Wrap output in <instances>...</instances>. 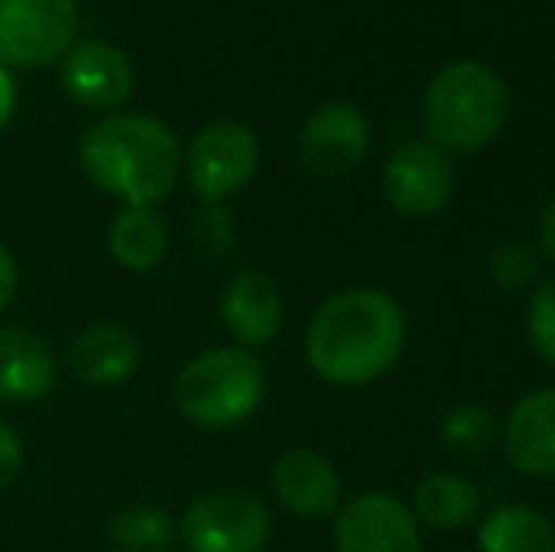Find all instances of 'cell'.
Listing matches in <instances>:
<instances>
[{"label": "cell", "mask_w": 555, "mask_h": 552, "mask_svg": "<svg viewBox=\"0 0 555 552\" xmlns=\"http://www.w3.org/2000/svg\"><path fill=\"white\" fill-rule=\"evenodd\" d=\"M480 552H555V526L544 511L526 503H503L480 523Z\"/></svg>", "instance_id": "ac0fdd59"}, {"label": "cell", "mask_w": 555, "mask_h": 552, "mask_svg": "<svg viewBox=\"0 0 555 552\" xmlns=\"http://www.w3.org/2000/svg\"><path fill=\"white\" fill-rule=\"evenodd\" d=\"M439 439L453 454H483L495 439V420L483 406H457L439 420Z\"/></svg>", "instance_id": "44dd1931"}, {"label": "cell", "mask_w": 555, "mask_h": 552, "mask_svg": "<svg viewBox=\"0 0 555 552\" xmlns=\"http://www.w3.org/2000/svg\"><path fill=\"white\" fill-rule=\"evenodd\" d=\"M272 492L280 508L295 518H330L344 500V480L336 465L314 447H292L272 462Z\"/></svg>", "instance_id": "7c38bea8"}, {"label": "cell", "mask_w": 555, "mask_h": 552, "mask_svg": "<svg viewBox=\"0 0 555 552\" xmlns=\"http://www.w3.org/2000/svg\"><path fill=\"white\" fill-rule=\"evenodd\" d=\"M480 511V492L461 473H431L416 488V518L431 530H461Z\"/></svg>", "instance_id": "d6986e66"}, {"label": "cell", "mask_w": 555, "mask_h": 552, "mask_svg": "<svg viewBox=\"0 0 555 552\" xmlns=\"http://www.w3.org/2000/svg\"><path fill=\"white\" fill-rule=\"evenodd\" d=\"M503 454L526 477H555V386L529 390L503 424Z\"/></svg>", "instance_id": "2e32d148"}, {"label": "cell", "mask_w": 555, "mask_h": 552, "mask_svg": "<svg viewBox=\"0 0 555 552\" xmlns=\"http://www.w3.org/2000/svg\"><path fill=\"white\" fill-rule=\"evenodd\" d=\"M511 95L491 65L461 57L442 65L424 91L427 140L442 152H480L503 133Z\"/></svg>", "instance_id": "3957f363"}, {"label": "cell", "mask_w": 555, "mask_h": 552, "mask_svg": "<svg viewBox=\"0 0 555 552\" xmlns=\"http://www.w3.org/2000/svg\"><path fill=\"white\" fill-rule=\"evenodd\" d=\"M488 269H491V280L506 292H518V287H529L537 277V258L526 243H503L491 251L488 258Z\"/></svg>", "instance_id": "cb8c5ba5"}, {"label": "cell", "mask_w": 555, "mask_h": 552, "mask_svg": "<svg viewBox=\"0 0 555 552\" xmlns=\"http://www.w3.org/2000/svg\"><path fill=\"white\" fill-rule=\"evenodd\" d=\"M404 310L393 295L351 287L318 307L307 330V363L333 386H366L404 352Z\"/></svg>", "instance_id": "6da1fadb"}, {"label": "cell", "mask_w": 555, "mask_h": 552, "mask_svg": "<svg viewBox=\"0 0 555 552\" xmlns=\"http://www.w3.org/2000/svg\"><path fill=\"white\" fill-rule=\"evenodd\" d=\"M15 292H20V266H15V254L8 251V243L0 239V314L12 307Z\"/></svg>", "instance_id": "484cf974"}, {"label": "cell", "mask_w": 555, "mask_h": 552, "mask_svg": "<svg viewBox=\"0 0 555 552\" xmlns=\"http://www.w3.org/2000/svg\"><path fill=\"white\" fill-rule=\"evenodd\" d=\"M371 152V121L348 103H330L307 118L299 155L318 178H344Z\"/></svg>", "instance_id": "8fae6325"}, {"label": "cell", "mask_w": 555, "mask_h": 552, "mask_svg": "<svg viewBox=\"0 0 555 552\" xmlns=\"http://www.w3.org/2000/svg\"><path fill=\"white\" fill-rule=\"evenodd\" d=\"M106 246H111V258L125 273H152L163 266L170 251V228L159 216V208L152 205H121V213L111 220L106 231Z\"/></svg>", "instance_id": "e0dca14e"}, {"label": "cell", "mask_w": 555, "mask_h": 552, "mask_svg": "<svg viewBox=\"0 0 555 552\" xmlns=\"http://www.w3.org/2000/svg\"><path fill=\"white\" fill-rule=\"evenodd\" d=\"M257 167H261L257 133L234 118L208 121L182 155V175L201 201H231L254 182Z\"/></svg>", "instance_id": "8992f818"}, {"label": "cell", "mask_w": 555, "mask_h": 552, "mask_svg": "<svg viewBox=\"0 0 555 552\" xmlns=\"http://www.w3.org/2000/svg\"><path fill=\"white\" fill-rule=\"evenodd\" d=\"M190 239L197 246V254L205 258H223L238 243V223H234L227 201H201V208L190 220Z\"/></svg>", "instance_id": "7402d4cb"}, {"label": "cell", "mask_w": 555, "mask_h": 552, "mask_svg": "<svg viewBox=\"0 0 555 552\" xmlns=\"http://www.w3.org/2000/svg\"><path fill=\"white\" fill-rule=\"evenodd\" d=\"M61 375V360L53 345L35 330L0 325V401L27 406L53 394Z\"/></svg>", "instance_id": "9a60e30c"}, {"label": "cell", "mask_w": 555, "mask_h": 552, "mask_svg": "<svg viewBox=\"0 0 555 552\" xmlns=\"http://www.w3.org/2000/svg\"><path fill=\"white\" fill-rule=\"evenodd\" d=\"M178 538L190 552H261L272 538V515L246 488H208L185 508Z\"/></svg>", "instance_id": "5b68a950"}, {"label": "cell", "mask_w": 555, "mask_h": 552, "mask_svg": "<svg viewBox=\"0 0 555 552\" xmlns=\"http://www.w3.org/2000/svg\"><path fill=\"white\" fill-rule=\"evenodd\" d=\"M20 470H23V439L0 420V488L12 485Z\"/></svg>", "instance_id": "d4e9b609"}, {"label": "cell", "mask_w": 555, "mask_h": 552, "mask_svg": "<svg viewBox=\"0 0 555 552\" xmlns=\"http://www.w3.org/2000/svg\"><path fill=\"white\" fill-rule=\"evenodd\" d=\"M382 185H386V197L397 213L412 216V220H424V216H435L450 205L453 163L431 140H404L389 155Z\"/></svg>", "instance_id": "30bf717a"}, {"label": "cell", "mask_w": 555, "mask_h": 552, "mask_svg": "<svg viewBox=\"0 0 555 552\" xmlns=\"http://www.w3.org/2000/svg\"><path fill=\"white\" fill-rule=\"evenodd\" d=\"M336 552H424L420 523L401 500L382 492L351 496L333 511Z\"/></svg>", "instance_id": "9c48e42d"}, {"label": "cell", "mask_w": 555, "mask_h": 552, "mask_svg": "<svg viewBox=\"0 0 555 552\" xmlns=\"http://www.w3.org/2000/svg\"><path fill=\"white\" fill-rule=\"evenodd\" d=\"M15 114V80H12V68L0 65V129L12 121Z\"/></svg>", "instance_id": "83f0119b"}, {"label": "cell", "mask_w": 555, "mask_h": 552, "mask_svg": "<svg viewBox=\"0 0 555 552\" xmlns=\"http://www.w3.org/2000/svg\"><path fill=\"white\" fill-rule=\"evenodd\" d=\"M106 541L114 552H170L178 541V523L167 508L129 503L106 523Z\"/></svg>", "instance_id": "ffe728a7"}, {"label": "cell", "mask_w": 555, "mask_h": 552, "mask_svg": "<svg viewBox=\"0 0 555 552\" xmlns=\"http://www.w3.org/2000/svg\"><path fill=\"white\" fill-rule=\"evenodd\" d=\"M537 246L544 251V258L555 261V193L544 201L541 216H537Z\"/></svg>", "instance_id": "4316f807"}, {"label": "cell", "mask_w": 555, "mask_h": 552, "mask_svg": "<svg viewBox=\"0 0 555 552\" xmlns=\"http://www.w3.org/2000/svg\"><path fill=\"white\" fill-rule=\"evenodd\" d=\"M80 167L91 185L121 205H159L182 182V144L152 114H103L80 137Z\"/></svg>", "instance_id": "7a4b0ae2"}, {"label": "cell", "mask_w": 555, "mask_h": 552, "mask_svg": "<svg viewBox=\"0 0 555 552\" xmlns=\"http://www.w3.org/2000/svg\"><path fill=\"white\" fill-rule=\"evenodd\" d=\"M269 375L254 348L220 345L175 375V409L201 432H231L261 409Z\"/></svg>", "instance_id": "277c9868"}, {"label": "cell", "mask_w": 555, "mask_h": 552, "mask_svg": "<svg viewBox=\"0 0 555 552\" xmlns=\"http://www.w3.org/2000/svg\"><path fill=\"white\" fill-rule=\"evenodd\" d=\"M76 0H0V65L46 68L76 42Z\"/></svg>", "instance_id": "52a82bcc"}, {"label": "cell", "mask_w": 555, "mask_h": 552, "mask_svg": "<svg viewBox=\"0 0 555 552\" xmlns=\"http://www.w3.org/2000/svg\"><path fill=\"white\" fill-rule=\"evenodd\" d=\"M61 88L80 111L117 114L132 99V61L103 38H80L61 53Z\"/></svg>", "instance_id": "ba28073f"}, {"label": "cell", "mask_w": 555, "mask_h": 552, "mask_svg": "<svg viewBox=\"0 0 555 552\" xmlns=\"http://www.w3.org/2000/svg\"><path fill=\"white\" fill-rule=\"evenodd\" d=\"M140 341L117 322H91L65 345V368L95 390H114L129 383L140 368Z\"/></svg>", "instance_id": "4fadbf2b"}, {"label": "cell", "mask_w": 555, "mask_h": 552, "mask_svg": "<svg viewBox=\"0 0 555 552\" xmlns=\"http://www.w3.org/2000/svg\"><path fill=\"white\" fill-rule=\"evenodd\" d=\"M526 330H529V341H533L537 356L555 368V277L541 280V284L533 287V299H529V307H526Z\"/></svg>", "instance_id": "603a6c76"}, {"label": "cell", "mask_w": 555, "mask_h": 552, "mask_svg": "<svg viewBox=\"0 0 555 552\" xmlns=\"http://www.w3.org/2000/svg\"><path fill=\"white\" fill-rule=\"evenodd\" d=\"M220 318L242 348L276 341L284 325V295L264 269H238L220 292Z\"/></svg>", "instance_id": "5bb4252c"}]
</instances>
